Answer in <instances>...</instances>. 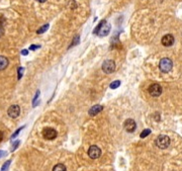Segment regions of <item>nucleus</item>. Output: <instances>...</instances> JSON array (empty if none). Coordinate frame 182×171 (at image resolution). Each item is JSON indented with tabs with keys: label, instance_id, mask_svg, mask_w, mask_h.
Instances as JSON below:
<instances>
[{
	"label": "nucleus",
	"instance_id": "1",
	"mask_svg": "<svg viewBox=\"0 0 182 171\" xmlns=\"http://www.w3.org/2000/svg\"><path fill=\"white\" fill-rule=\"evenodd\" d=\"M109 31H110V25L106 22V20H102L97 25V28L94 29L93 33L98 34L99 37H105L109 34Z\"/></svg>",
	"mask_w": 182,
	"mask_h": 171
},
{
	"label": "nucleus",
	"instance_id": "2",
	"mask_svg": "<svg viewBox=\"0 0 182 171\" xmlns=\"http://www.w3.org/2000/svg\"><path fill=\"white\" fill-rule=\"evenodd\" d=\"M156 145L160 149H166L170 145V138L166 135H160L156 139Z\"/></svg>",
	"mask_w": 182,
	"mask_h": 171
},
{
	"label": "nucleus",
	"instance_id": "3",
	"mask_svg": "<svg viewBox=\"0 0 182 171\" xmlns=\"http://www.w3.org/2000/svg\"><path fill=\"white\" fill-rule=\"evenodd\" d=\"M172 67H173V63L169 58H163L160 60L159 68H160V70L162 72H164V73H167V72L171 71Z\"/></svg>",
	"mask_w": 182,
	"mask_h": 171
},
{
	"label": "nucleus",
	"instance_id": "4",
	"mask_svg": "<svg viewBox=\"0 0 182 171\" xmlns=\"http://www.w3.org/2000/svg\"><path fill=\"white\" fill-rule=\"evenodd\" d=\"M101 68H102V71L104 72V73L110 74L116 70V63H114L112 60H106L103 62Z\"/></svg>",
	"mask_w": 182,
	"mask_h": 171
},
{
	"label": "nucleus",
	"instance_id": "5",
	"mask_svg": "<svg viewBox=\"0 0 182 171\" xmlns=\"http://www.w3.org/2000/svg\"><path fill=\"white\" fill-rule=\"evenodd\" d=\"M57 131L54 130L53 128H46V129L43 130V137L46 140H54L57 137Z\"/></svg>",
	"mask_w": 182,
	"mask_h": 171
},
{
	"label": "nucleus",
	"instance_id": "6",
	"mask_svg": "<svg viewBox=\"0 0 182 171\" xmlns=\"http://www.w3.org/2000/svg\"><path fill=\"white\" fill-rule=\"evenodd\" d=\"M148 91L152 96H154V97H158V96H160L162 93V87L160 84L154 83V84H152L149 86Z\"/></svg>",
	"mask_w": 182,
	"mask_h": 171
},
{
	"label": "nucleus",
	"instance_id": "7",
	"mask_svg": "<svg viewBox=\"0 0 182 171\" xmlns=\"http://www.w3.org/2000/svg\"><path fill=\"white\" fill-rule=\"evenodd\" d=\"M125 130L128 133H134L136 129V124L133 119H128L125 122L124 124Z\"/></svg>",
	"mask_w": 182,
	"mask_h": 171
},
{
	"label": "nucleus",
	"instance_id": "8",
	"mask_svg": "<svg viewBox=\"0 0 182 171\" xmlns=\"http://www.w3.org/2000/svg\"><path fill=\"white\" fill-rule=\"evenodd\" d=\"M88 155H89L91 159H97L98 157H100L101 150L97 146H91L89 150H88Z\"/></svg>",
	"mask_w": 182,
	"mask_h": 171
},
{
	"label": "nucleus",
	"instance_id": "9",
	"mask_svg": "<svg viewBox=\"0 0 182 171\" xmlns=\"http://www.w3.org/2000/svg\"><path fill=\"white\" fill-rule=\"evenodd\" d=\"M7 114H8V116L10 117H12V119H16V117L20 114V108L19 106L16 105H11L10 108H8V111H7Z\"/></svg>",
	"mask_w": 182,
	"mask_h": 171
},
{
	"label": "nucleus",
	"instance_id": "10",
	"mask_svg": "<svg viewBox=\"0 0 182 171\" xmlns=\"http://www.w3.org/2000/svg\"><path fill=\"white\" fill-rule=\"evenodd\" d=\"M174 42H175V40H174V37L172 36V34H165L161 40L162 45L165 47L172 46V45L174 44Z\"/></svg>",
	"mask_w": 182,
	"mask_h": 171
},
{
	"label": "nucleus",
	"instance_id": "11",
	"mask_svg": "<svg viewBox=\"0 0 182 171\" xmlns=\"http://www.w3.org/2000/svg\"><path fill=\"white\" fill-rule=\"evenodd\" d=\"M103 111V106L100 105H93L92 108L89 109V111H88V114H89V116H94L96 114H98L100 113V111Z\"/></svg>",
	"mask_w": 182,
	"mask_h": 171
},
{
	"label": "nucleus",
	"instance_id": "12",
	"mask_svg": "<svg viewBox=\"0 0 182 171\" xmlns=\"http://www.w3.org/2000/svg\"><path fill=\"white\" fill-rule=\"evenodd\" d=\"M7 66H8V59L4 56H0V71L6 69Z\"/></svg>",
	"mask_w": 182,
	"mask_h": 171
},
{
	"label": "nucleus",
	"instance_id": "13",
	"mask_svg": "<svg viewBox=\"0 0 182 171\" xmlns=\"http://www.w3.org/2000/svg\"><path fill=\"white\" fill-rule=\"evenodd\" d=\"M53 171H67L65 165L63 164H57L56 166L53 168Z\"/></svg>",
	"mask_w": 182,
	"mask_h": 171
},
{
	"label": "nucleus",
	"instance_id": "14",
	"mask_svg": "<svg viewBox=\"0 0 182 171\" xmlns=\"http://www.w3.org/2000/svg\"><path fill=\"white\" fill-rule=\"evenodd\" d=\"M119 85H120V81H119V80H116V81L111 82L110 85H109V87H110L111 89H116L117 87H119Z\"/></svg>",
	"mask_w": 182,
	"mask_h": 171
},
{
	"label": "nucleus",
	"instance_id": "15",
	"mask_svg": "<svg viewBox=\"0 0 182 171\" xmlns=\"http://www.w3.org/2000/svg\"><path fill=\"white\" fill-rule=\"evenodd\" d=\"M150 134H151V130L150 129H146V130H144L143 132L141 133V135H140V137L143 139V138H146L147 136H149Z\"/></svg>",
	"mask_w": 182,
	"mask_h": 171
},
{
	"label": "nucleus",
	"instance_id": "16",
	"mask_svg": "<svg viewBox=\"0 0 182 171\" xmlns=\"http://www.w3.org/2000/svg\"><path fill=\"white\" fill-rule=\"evenodd\" d=\"M49 28V25H43L41 28H39L37 29V33L39 34H44L46 31H47V29Z\"/></svg>",
	"mask_w": 182,
	"mask_h": 171
},
{
	"label": "nucleus",
	"instance_id": "17",
	"mask_svg": "<svg viewBox=\"0 0 182 171\" xmlns=\"http://www.w3.org/2000/svg\"><path fill=\"white\" fill-rule=\"evenodd\" d=\"M10 163H11V160H8V161H6L4 163L3 165H2V168H1V171H7V169H8Z\"/></svg>",
	"mask_w": 182,
	"mask_h": 171
},
{
	"label": "nucleus",
	"instance_id": "18",
	"mask_svg": "<svg viewBox=\"0 0 182 171\" xmlns=\"http://www.w3.org/2000/svg\"><path fill=\"white\" fill-rule=\"evenodd\" d=\"M23 128H25V125H23V127H20V128H19V129H17L16 131H15V132H14V133H13V135L11 136V138H10V139H11V140H13V139H14V138H16V137H17V136H18V134H19V133H20V131H21V130H22V129H23Z\"/></svg>",
	"mask_w": 182,
	"mask_h": 171
},
{
	"label": "nucleus",
	"instance_id": "19",
	"mask_svg": "<svg viewBox=\"0 0 182 171\" xmlns=\"http://www.w3.org/2000/svg\"><path fill=\"white\" fill-rule=\"evenodd\" d=\"M19 144H20V141H15L14 142V144H13L12 145V147H11V152H13V151H15L17 149V147L19 146Z\"/></svg>",
	"mask_w": 182,
	"mask_h": 171
},
{
	"label": "nucleus",
	"instance_id": "20",
	"mask_svg": "<svg viewBox=\"0 0 182 171\" xmlns=\"http://www.w3.org/2000/svg\"><path fill=\"white\" fill-rule=\"evenodd\" d=\"M17 72H18V76H17V78H18V79H20L21 77H22V75H23V68H22V67H19V68L17 69Z\"/></svg>",
	"mask_w": 182,
	"mask_h": 171
},
{
	"label": "nucleus",
	"instance_id": "21",
	"mask_svg": "<svg viewBox=\"0 0 182 171\" xmlns=\"http://www.w3.org/2000/svg\"><path fill=\"white\" fill-rule=\"evenodd\" d=\"M79 37L78 36H77V37H75V38H74V40H73V43H72V44L70 45V47H73V46H75V45H77V44H78V43H79Z\"/></svg>",
	"mask_w": 182,
	"mask_h": 171
},
{
	"label": "nucleus",
	"instance_id": "22",
	"mask_svg": "<svg viewBox=\"0 0 182 171\" xmlns=\"http://www.w3.org/2000/svg\"><path fill=\"white\" fill-rule=\"evenodd\" d=\"M40 47H41V46H37V45H31V46L29 47V50H31V51H34V50L39 49Z\"/></svg>",
	"mask_w": 182,
	"mask_h": 171
},
{
	"label": "nucleus",
	"instance_id": "23",
	"mask_svg": "<svg viewBox=\"0 0 182 171\" xmlns=\"http://www.w3.org/2000/svg\"><path fill=\"white\" fill-rule=\"evenodd\" d=\"M39 95H40V90H37V93H36V96H34V100H33L34 105V103H36V100L37 99V97H39Z\"/></svg>",
	"mask_w": 182,
	"mask_h": 171
},
{
	"label": "nucleus",
	"instance_id": "24",
	"mask_svg": "<svg viewBox=\"0 0 182 171\" xmlns=\"http://www.w3.org/2000/svg\"><path fill=\"white\" fill-rule=\"evenodd\" d=\"M7 153L5 151H2V150H0V158H2V157H4V156H6Z\"/></svg>",
	"mask_w": 182,
	"mask_h": 171
},
{
	"label": "nucleus",
	"instance_id": "25",
	"mask_svg": "<svg viewBox=\"0 0 182 171\" xmlns=\"http://www.w3.org/2000/svg\"><path fill=\"white\" fill-rule=\"evenodd\" d=\"M3 34H4V28H2L1 25H0V38H1V37L3 36Z\"/></svg>",
	"mask_w": 182,
	"mask_h": 171
},
{
	"label": "nucleus",
	"instance_id": "26",
	"mask_svg": "<svg viewBox=\"0 0 182 171\" xmlns=\"http://www.w3.org/2000/svg\"><path fill=\"white\" fill-rule=\"evenodd\" d=\"M28 50H22V51H21V54H22L23 56H26V55H28Z\"/></svg>",
	"mask_w": 182,
	"mask_h": 171
},
{
	"label": "nucleus",
	"instance_id": "27",
	"mask_svg": "<svg viewBox=\"0 0 182 171\" xmlns=\"http://www.w3.org/2000/svg\"><path fill=\"white\" fill-rule=\"evenodd\" d=\"M2 140H3V133L0 131V142H1Z\"/></svg>",
	"mask_w": 182,
	"mask_h": 171
},
{
	"label": "nucleus",
	"instance_id": "28",
	"mask_svg": "<svg viewBox=\"0 0 182 171\" xmlns=\"http://www.w3.org/2000/svg\"><path fill=\"white\" fill-rule=\"evenodd\" d=\"M37 1H39V2H41V3H43V2H46L47 0H37Z\"/></svg>",
	"mask_w": 182,
	"mask_h": 171
}]
</instances>
